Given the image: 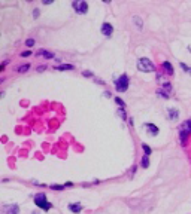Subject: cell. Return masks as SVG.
<instances>
[{"label": "cell", "instance_id": "14", "mask_svg": "<svg viewBox=\"0 0 191 214\" xmlns=\"http://www.w3.org/2000/svg\"><path fill=\"white\" fill-rule=\"evenodd\" d=\"M140 164H142L143 168H148V167H149V156H145V155H143L142 162H140Z\"/></svg>", "mask_w": 191, "mask_h": 214}, {"label": "cell", "instance_id": "4", "mask_svg": "<svg viewBox=\"0 0 191 214\" xmlns=\"http://www.w3.org/2000/svg\"><path fill=\"white\" fill-rule=\"evenodd\" d=\"M115 89L118 92H125L129 89V76L127 74H121L115 80Z\"/></svg>", "mask_w": 191, "mask_h": 214}, {"label": "cell", "instance_id": "1", "mask_svg": "<svg viewBox=\"0 0 191 214\" xmlns=\"http://www.w3.org/2000/svg\"><path fill=\"white\" fill-rule=\"evenodd\" d=\"M137 70L139 72H143V73H154L157 68H155V64L149 60V58H139L137 60Z\"/></svg>", "mask_w": 191, "mask_h": 214}, {"label": "cell", "instance_id": "11", "mask_svg": "<svg viewBox=\"0 0 191 214\" xmlns=\"http://www.w3.org/2000/svg\"><path fill=\"white\" fill-rule=\"evenodd\" d=\"M167 113H169V118H170V120H176L178 116H179V110H176V109L170 107V109H167Z\"/></svg>", "mask_w": 191, "mask_h": 214}, {"label": "cell", "instance_id": "17", "mask_svg": "<svg viewBox=\"0 0 191 214\" xmlns=\"http://www.w3.org/2000/svg\"><path fill=\"white\" fill-rule=\"evenodd\" d=\"M133 21L136 22V27L139 28V30H142V20L139 18V16H133Z\"/></svg>", "mask_w": 191, "mask_h": 214}, {"label": "cell", "instance_id": "8", "mask_svg": "<svg viewBox=\"0 0 191 214\" xmlns=\"http://www.w3.org/2000/svg\"><path fill=\"white\" fill-rule=\"evenodd\" d=\"M161 67H163L164 73L169 74V76H172V74L175 73V70H173V66H172L169 61H163V64H161Z\"/></svg>", "mask_w": 191, "mask_h": 214}, {"label": "cell", "instance_id": "9", "mask_svg": "<svg viewBox=\"0 0 191 214\" xmlns=\"http://www.w3.org/2000/svg\"><path fill=\"white\" fill-rule=\"evenodd\" d=\"M145 128L148 129V134H149V135H152V137L158 134V127H155L154 123H145Z\"/></svg>", "mask_w": 191, "mask_h": 214}, {"label": "cell", "instance_id": "6", "mask_svg": "<svg viewBox=\"0 0 191 214\" xmlns=\"http://www.w3.org/2000/svg\"><path fill=\"white\" fill-rule=\"evenodd\" d=\"M112 33H114V27H112V24H109V22H103L102 24V34L103 36L110 37Z\"/></svg>", "mask_w": 191, "mask_h": 214}, {"label": "cell", "instance_id": "23", "mask_svg": "<svg viewBox=\"0 0 191 214\" xmlns=\"http://www.w3.org/2000/svg\"><path fill=\"white\" fill-rule=\"evenodd\" d=\"M39 15H41V11L39 9H34L33 11V18L36 20V18H39Z\"/></svg>", "mask_w": 191, "mask_h": 214}, {"label": "cell", "instance_id": "13", "mask_svg": "<svg viewBox=\"0 0 191 214\" xmlns=\"http://www.w3.org/2000/svg\"><path fill=\"white\" fill-rule=\"evenodd\" d=\"M37 55H42V57H45V58H54V54L49 52V51H37Z\"/></svg>", "mask_w": 191, "mask_h": 214}, {"label": "cell", "instance_id": "3", "mask_svg": "<svg viewBox=\"0 0 191 214\" xmlns=\"http://www.w3.org/2000/svg\"><path fill=\"white\" fill-rule=\"evenodd\" d=\"M34 205H36V207H39V208H42V210H51V207H52V205L48 202L47 195L43 193V192L34 195Z\"/></svg>", "mask_w": 191, "mask_h": 214}, {"label": "cell", "instance_id": "12", "mask_svg": "<svg viewBox=\"0 0 191 214\" xmlns=\"http://www.w3.org/2000/svg\"><path fill=\"white\" fill-rule=\"evenodd\" d=\"M55 70H60V72H66V70H75L73 64H60V66L55 67Z\"/></svg>", "mask_w": 191, "mask_h": 214}, {"label": "cell", "instance_id": "10", "mask_svg": "<svg viewBox=\"0 0 191 214\" xmlns=\"http://www.w3.org/2000/svg\"><path fill=\"white\" fill-rule=\"evenodd\" d=\"M69 210H70L72 213L79 214L82 211V205L79 204V202H76V204H69Z\"/></svg>", "mask_w": 191, "mask_h": 214}, {"label": "cell", "instance_id": "16", "mask_svg": "<svg viewBox=\"0 0 191 214\" xmlns=\"http://www.w3.org/2000/svg\"><path fill=\"white\" fill-rule=\"evenodd\" d=\"M28 68H30V64H24V66H20V67H18V73H26Z\"/></svg>", "mask_w": 191, "mask_h": 214}, {"label": "cell", "instance_id": "26", "mask_svg": "<svg viewBox=\"0 0 191 214\" xmlns=\"http://www.w3.org/2000/svg\"><path fill=\"white\" fill-rule=\"evenodd\" d=\"M32 214H39V213H37V211H33V213H32Z\"/></svg>", "mask_w": 191, "mask_h": 214}, {"label": "cell", "instance_id": "18", "mask_svg": "<svg viewBox=\"0 0 191 214\" xmlns=\"http://www.w3.org/2000/svg\"><path fill=\"white\" fill-rule=\"evenodd\" d=\"M179 66H181V68H182V70H184L185 73L191 74V67H188V66H187V64H184V63H181V64H179Z\"/></svg>", "mask_w": 191, "mask_h": 214}, {"label": "cell", "instance_id": "2", "mask_svg": "<svg viewBox=\"0 0 191 214\" xmlns=\"http://www.w3.org/2000/svg\"><path fill=\"white\" fill-rule=\"evenodd\" d=\"M188 135H191V119L182 122V125L179 128V140H181V144H182V146L187 144Z\"/></svg>", "mask_w": 191, "mask_h": 214}, {"label": "cell", "instance_id": "7", "mask_svg": "<svg viewBox=\"0 0 191 214\" xmlns=\"http://www.w3.org/2000/svg\"><path fill=\"white\" fill-rule=\"evenodd\" d=\"M3 211H5V214H18L20 213V207H18V204L5 205V207H3Z\"/></svg>", "mask_w": 191, "mask_h": 214}, {"label": "cell", "instance_id": "21", "mask_svg": "<svg viewBox=\"0 0 191 214\" xmlns=\"http://www.w3.org/2000/svg\"><path fill=\"white\" fill-rule=\"evenodd\" d=\"M26 46H28V48L34 46V40L33 39H27V40H26Z\"/></svg>", "mask_w": 191, "mask_h": 214}, {"label": "cell", "instance_id": "22", "mask_svg": "<svg viewBox=\"0 0 191 214\" xmlns=\"http://www.w3.org/2000/svg\"><path fill=\"white\" fill-rule=\"evenodd\" d=\"M82 76H85V77H93V73H91L90 70H85V72H82Z\"/></svg>", "mask_w": 191, "mask_h": 214}, {"label": "cell", "instance_id": "20", "mask_svg": "<svg viewBox=\"0 0 191 214\" xmlns=\"http://www.w3.org/2000/svg\"><path fill=\"white\" fill-rule=\"evenodd\" d=\"M115 103H116V104H118V106H121V107H123V109H125V103H124V101L121 100L120 97H115Z\"/></svg>", "mask_w": 191, "mask_h": 214}, {"label": "cell", "instance_id": "15", "mask_svg": "<svg viewBox=\"0 0 191 214\" xmlns=\"http://www.w3.org/2000/svg\"><path fill=\"white\" fill-rule=\"evenodd\" d=\"M142 149H143V152H145V156H149L152 153V150H151V147L148 144H142Z\"/></svg>", "mask_w": 191, "mask_h": 214}, {"label": "cell", "instance_id": "25", "mask_svg": "<svg viewBox=\"0 0 191 214\" xmlns=\"http://www.w3.org/2000/svg\"><path fill=\"white\" fill-rule=\"evenodd\" d=\"M28 55H32L30 51H24V52H21V57H28Z\"/></svg>", "mask_w": 191, "mask_h": 214}, {"label": "cell", "instance_id": "24", "mask_svg": "<svg viewBox=\"0 0 191 214\" xmlns=\"http://www.w3.org/2000/svg\"><path fill=\"white\" fill-rule=\"evenodd\" d=\"M51 189H54V190H63V189H64V186H58V184H52V186H51Z\"/></svg>", "mask_w": 191, "mask_h": 214}, {"label": "cell", "instance_id": "5", "mask_svg": "<svg viewBox=\"0 0 191 214\" xmlns=\"http://www.w3.org/2000/svg\"><path fill=\"white\" fill-rule=\"evenodd\" d=\"M72 7L75 9L76 13H79V15H85V13L88 12V3L85 2V0H76L72 3Z\"/></svg>", "mask_w": 191, "mask_h": 214}, {"label": "cell", "instance_id": "19", "mask_svg": "<svg viewBox=\"0 0 191 214\" xmlns=\"http://www.w3.org/2000/svg\"><path fill=\"white\" fill-rule=\"evenodd\" d=\"M118 114H121V118H123L124 120H127V114H125V109H123V107H120V109H118Z\"/></svg>", "mask_w": 191, "mask_h": 214}]
</instances>
